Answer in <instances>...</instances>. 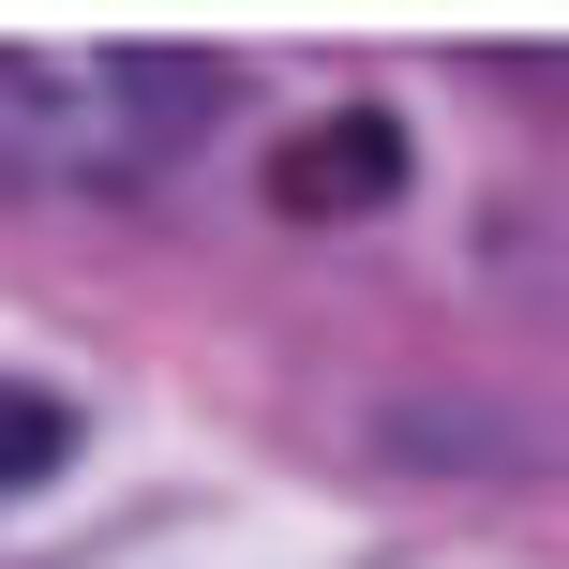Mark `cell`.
Returning a JSON list of instances; mask_svg holds the SVG:
<instances>
[{"mask_svg": "<svg viewBox=\"0 0 569 569\" xmlns=\"http://www.w3.org/2000/svg\"><path fill=\"white\" fill-rule=\"evenodd\" d=\"M390 196H405V120L390 106H330V120H300L270 150V210L284 226H360Z\"/></svg>", "mask_w": 569, "mask_h": 569, "instance_id": "cell-1", "label": "cell"}, {"mask_svg": "<svg viewBox=\"0 0 569 569\" xmlns=\"http://www.w3.org/2000/svg\"><path fill=\"white\" fill-rule=\"evenodd\" d=\"M106 90H120V120H136L150 150H196L210 120H226V60H106Z\"/></svg>", "mask_w": 569, "mask_h": 569, "instance_id": "cell-2", "label": "cell"}, {"mask_svg": "<svg viewBox=\"0 0 569 569\" xmlns=\"http://www.w3.org/2000/svg\"><path fill=\"white\" fill-rule=\"evenodd\" d=\"M60 465H76V405H46V390H16V375H0V510H16V495H46Z\"/></svg>", "mask_w": 569, "mask_h": 569, "instance_id": "cell-3", "label": "cell"}]
</instances>
